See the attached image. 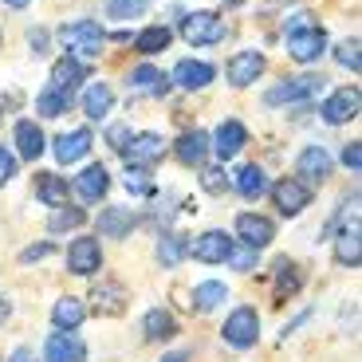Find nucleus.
<instances>
[{
  "label": "nucleus",
  "instance_id": "1",
  "mask_svg": "<svg viewBox=\"0 0 362 362\" xmlns=\"http://www.w3.org/2000/svg\"><path fill=\"white\" fill-rule=\"evenodd\" d=\"M284 44H288V55L296 64H315L327 52V32L311 20V12H296L284 24Z\"/></svg>",
  "mask_w": 362,
  "mask_h": 362
},
{
  "label": "nucleus",
  "instance_id": "2",
  "mask_svg": "<svg viewBox=\"0 0 362 362\" xmlns=\"http://www.w3.org/2000/svg\"><path fill=\"white\" fill-rule=\"evenodd\" d=\"M59 44L67 47L71 59H99L103 44H107V32H103L99 20H71V24L59 28Z\"/></svg>",
  "mask_w": 362,
  "mask_h": 362
},
{
  "label": "nucleus",
  "instance_id": "3",
  "mask_svg": "<svg viewBox=\"0 0 362 362\" xmlns=\"http://www.w3.org/2000/svg\"><path fill=\"white\" fill-rule=\"evenodd\" d=\"M221 339H225L228 346H236V351L256 346V339H260V315H256V308L240 303V308L228 311L225 327H221Z\"/></svg>",
  "mask_w": 362,
  "mask_h": 362
},
{
  "label": "nucleus",
  "instance_id": "4",
  "mask_svg": "<svg viewBox=\"0 0 362 362\" xmlns=\"http://www.w3.org/2000/svg\"><path fill=\"white\" fill-rule=\"evenodd\" d=\"M181 36L193 47L221 44V40H225V20H221L217 12H189V16L181 20Z\"/></svg>",
  "mask_w": 362,
  "mask_h": 362
},
{
  "label": "nucleus",
  "instance_id": "5",
  "mask_svg": "<svg viewBox=\"0 0 362 362\" xmlns=\"http://www.w3.org/2000/svg\"><path fill=\"white\" fill-rule=\"evenodd\" d=\"M323 90V75H299V79H284L280 87H272L268 95H264V103L268 107H284V103H311Z\"/></svg>",
  "mask_w": 362,
  "mask_h": 362
},
{
  "label": "nucleus",
  "instance_id": "6",
  "mask_svg": "<svg viewBox=\"0 0 362 362\" xmlns=\"http://www.w3.org/2000/svg\"><path fill=\"white\" fill-rule=\"evenodd\" d=\"M268 189H272V201H276V209H280L284 217H296V213H303L311 205V185L299 177H284L276 185H268Z\"/></svg>",
  "mask_w": 362,
  "mask_h": 362
},
{
  "label": "nucleus",
  "instance_id": "7",
  "mask_svg": "<svg viewBox=\"0 0 362 362\" xmlns=\"http://www.w3.org/2000/svg\"><path fill=\"white\" fill-rule=\"evenodd\" d=\"M358 107H362L358 87H339L335 95L319 107V115H323V122H331V127H343V122L358 118Z\"/></svg>",
  "mask_w": 362,
  "mask_h": 362
},
{
  "label": "nucleus",
  "instance_id": "8",
  "mask_svg": "<svg viewBox=\"0 0 362 362\" xmlns=\"http://www.w3.org/2000/svg\"><path fill=\"white\" fill-rule=\"evenodd\" d=\"M44 362H87V343L75 331H52L44 343Z\"/></svg>",
  "mask_w": 362,
  "mask_h": 362
},
{
  "label": "nucleus",
  "instance_id": "9",
  "mask_svg": "<svg viewBox=\"0 0 362 362\" xmlns=\"http://www.w3.org/2000/svg\"><path fill=\"white\" fill-rule=\"evenodd\" d=\"M228 252H233V236H225L221 228H209L197 240H189V256L201 264H225Z\"/></svg>",
  "mask_w": 362,
  "mask_h": 362
},
{
  "label": "nucleus",
  "instance_id": "10",
  "mask_svg": "<svg viewBox=\"0 0 362 362\" xmlns=\"http://www.w3.org/2000/svg\"><path fill=\"white\" fill-rule=\"evenodd\" d=\"M67 268L75 276H90V272L103 268V248L95 236H75L71 245H67Z\"/></svg>",
  "mask_w": 362,
  "mask_h": 362
},
{
  "label": "nucleus",
  "instance_id": "11",
  "mask_svg": "<svg viewBox=\"0 0 362 362\" xmlns=\"http://www.w3.org/2000/svg\"><path fill=\"white\" fill-rule=\"evenodd\" d=\"M162 154H165L162 134H138V138H130L127 150H122L127 165H138V170H150L154 162H162Z\"/></svg>",
  "mask_w": 362,
  "mask_h": 362
},
{
  "label": "nucleus",
  "instance_id": "12",
  "mask_svg": "<svg viewBox=\"0 0 362 362\" xmlns=\"http://www.w3.org/2000/svg\"><path fill=\"white\" fill-rule=\"evenodd\" d=\"M236 233H240V240H245L248 248H256V252L276 240V225H272L268 217H260V213H240V217H236Z\"/></svg>",
  "mask_w": 362,
  "mask_h": 362
},
{
  "label": "nucleus",
  "instance_id": "13",
  "mask_svg": "<svg viewBox=\"0 0 362 362\" xmlns=\"http://www.w3.org/2000/svg\"><path fill=\"white\" fill-rule=\"evenodd\" d=\"M245 142H248V130H245V122H236V118H228V122H221L217 127V134H213V150H217V158L221 162H233L240 150H245Z\"/></svg>",
  "mask_w": 362,
  "mask_h": 362
},
{
  "label": "nucleus",
  "instance_id": "14",
  "mask_svg": "<svg viewBox=\"0 0 362 362\" xmlns=\"http://www.w3.org/2000/svg\"><path fill=\"white\" fill-rule=\"evenodd\" d=\"M264 75V55L260 52H236L228 59V83L233 87H248Z\"/></svg>",
  "mask_w": 362,
  "mask_h": 362
},
{
  "label": "nucleus",
  "instance_id": "15",
  "mask_svg": "<svg viewBox=\"0 0 362 362\" xmlns=\"http://www.w3.org/2000/svg\"><path fill=\"white\" fill-rule=\"evenodd\" d=\"M90 308H95V315H103V319H115V315H122L127 311V288L122 284H99V288L90 291Z\"/></svg>",
  "mask_w": 362,
  "mask_h": 362
},
{
  "label": "nucleus",
  "instance_id": "16",
  "mask_svg": "<svg viewBox=\"0 0 362 362\" xmlns=\"http://www.w3.org/2000/svg\"><path fill=\"white\" fill-rule=\"evenodd\" d=\"M296 173H299V181H327L331 177V154L323 146H308L296 158Z\"/></svg>",
  "mask_w": 362,
  "mask_h": 362
},
{
  "label": "nucleus",
  "instance_id": "17",
  "mask_svg": "<svg viewBox=\"0 0 362 362\" xmlns=\"http://www.w3.org/2000/svg\"><path fill=\"white\" fill-rule=\"evenodd\" d=\"M213 64H201V59H181L177 67H173V75L170 79L177 83L181 90H201V87H209L213 83Z\"/></svg>",
  "mask_w": 362,
  "mask_h": 362
},
{
  "label": "nucleus",
  "instance_id": "18",
  "mask_svg": "<svg viewBox=\"0 0 362 362\" xmlns=\"http://www.w3.org/2000/svg\"><path fill=\"white\" fill-rule=\"evenodd\" d=\"M90 146H95L90 130H67V134L55 138V158L64 165H71V162H79V158L90 154Z\"/></svg>",
  "mask_w": 362,
  "mask_h": 362
},
{
  "label": "nucleus",
  "instance_id": "19",
  "mask_svg": "<svg viewBox=\"0 0 362 362\" xmlns=\"http://www.w3.org/2000/svg\"><path fill=\"white\" fill-rule=\"evenodd\" d=\"M335 260H339V268H358V260H362V228H358V221H351V225L335 236Z\"/></svg>",
  "mask_w": 362,
  "mask_h": 362
},
{
  "label": "nucleus",
  "instance_id": "20",
  "mask_svg": "<svg viewBox=\"0 0 362 362\" xmlns=\"http://www.w3.org/2000/svg\"><path fill=\"white\" fill-rule=\"evenodd\" d=\"M75 193H79L83 201H103L110 193V173L107 165H87V170L75 177Z\"/></svg>",
  "mask_w": 362,
  "mask_h": 362
},
{
  "label": "nucleus",
  "instance_id": "21",
  "mask_svg": "<svg viewBox=\"0 0 362 362\" xmlns=\"http://www.w3.org/2000/svg\"><path fill=\"white\" fill-rule=\"evenodd\" d=\"M127 87L134 90V95H165V90H170V75H162L158 67L142 64L127 75Z\"/></svg>",
  "mask_w": 362,
  "mask_h": 362
},
{
  "label": "nucleus",
  "instance_id": "22",
  "mask_svg": "<svg viewBox=\"0 0 362 362\" xmlns=\"http://www.w3.org/2000/svg\"><path fill=\"white\" fill-rule=\"evenodd\" d=\"M173 154H177L181 165H201L209 158V134L205 130H185L173 146Z\"/></svg>",
  "mask_w": 362,
  "mask_h": 362
},
{
  "label": "nucleus",
  "instance_id": "23",
  "mask_svg": "<svg viewBox=\"0 0 362 362\" xmlns=\"http://www.w3.org/2000/svg\"><path fill=\"white\" fill-rule=\"evenodd\" d=\"M87 79V64L83 59H71V55H64L59 64L52 67V87L67 90V95H75V87Z\"/></svg>",
  "mask_w": 362,
  "mask_h": 362
},
{
  "label": "nucleus",
  "instance_id": "24",
  "mask_svg": "<svg viewBox=\"0 0 362 362\" xmlns=\"http://www.w3.org/2000/svg\"><path fill=\"white\" fill-rule=\"evenodd\" d=\"M44 130L32 122V118H20L16 122V150H20V158H28V162H36L40 154H44Z\"/></svg>",
  "mask_w": 362,
  "mask_h": 362
},
{
  "label": "nucleus",
  "instance_id": "25",
  "mask_svg": "<svg viewBox=\"0 0 362 362\" xmlns=\"http://www.w3.org/2000/svg\"><path fill=\"white\" fill-rule=\"evenodd\" d=\"M83 319H87V308H83V299H75V296H64V299L52 308L55 331H79Z\"/></svg>",
  "mask_w": 362,
  "mask_h": 362
},
{
  "label": "nucleus",
  "instance_id": "26",
  "mask_svg": "<svg viewBox=\"0 0 362 362\" xmlns=\"http://www.w3.org/2000/svg\"><path fill=\"white\" fill-rule=\"evenodd\" d=\"M134 225H138V217L130 213V209H122V205H110V209L99 213V233L103 236H130Z\"/></svg>",
  "mask_w": 362,
  "mask_h": 362
},
{
  "label": "nucleus",
  "instance_id": "27",
  "mask_svg": "<svg viewBox=\"0 0 362 362\" xmlns=\"http://www.w3.org/2000/svg\"><path fill=\"white\" fill-rule=\"evenodd\" d=\"M110 107H115V90L107 87V83H90L87 90H83V110H87V118H107Z\"/></svg>",
  "mask_w": 362,
  "mask_h": 362
},
{
  "label": "nucleus",
  "instance_id": "28",
  "mask_svg": "<svg viewBox=\"0 0 362 362\" xmlns=\"http://www.w3.org/2000/svg\"><path fill=\"white\" fill-rule=\"evenodd\" d=\"M185 256H189V240L181 233H162V240H158V264L162 268H177Z\"/></svg>",
  "mask_w": 362,
  "mask_h": 362
},
{
  "label": "nucleus",
  "instance_id": "29",
  "mask_svg": "<svg viewBox=\"0 0 362 362\" xmlns=\"http://www.w3.org/2000/svg\"><path fill=\"white\" fill-rule=\"evenodd\" d=\"M170 40H173V32L165 24H150V28H142V32L134 36V52L158 55V52H165V47H170Z\"/></svg>",
  "mask_w": 362,
  "mask_h": 362
},
{
  "label": "nucleus",
  "instance_id": "30",
  "mask_svg": "<svg viewBox=\"0 0 362 362\" xmlns=\"http://www.w3.org/2000/svg\"><path fill=\"white\" fill-rule=\"evenodd\" d=\"M228 299V288L221 280H205V284H197L193 288V296H189V303H193V311H213V308H221Z\"/></svg>",
  "mask_w": 362,
  "mask_h": 362
},
{
  "label": "nucleus",
  "instance_id": "31",
  "mask_svg": "<svg viewBox=\"0 0 362 362\" xmlns=\"http://www.w3.org/2000/svg\"><path fill=\"white\" fill-rule=\"evenodd\" d=\"M142 331H146V339H173L177 335V319H173V311L154 308V311H146Z\"/></svg>",
  "mask_w": 362,
  "mask_h": 362
},
{
  "label": "nucleus",
  "instance_id": "32",
  "mask_svg": "<svg viewBox=\"0 0 362 362\" xmlns=\"http://www.w3.org/2000/svg\"><path fill=\"white\" fill-rule=\"evenodd\" d=\"M236 189H240V197L260 201L268 193V177H264L260 165H245V170H236Z\"/></svg>",
  "mask_w": 362,
  "mask_h": 362
},
{
  "label": "nucleus",
  "instance_id": "33",
  "mask_svg": "<svg viewBox=\"0 0 362 362\" xmlns=\"http://www.w3.org/2000/svg\"><path fill=\"white\" fill-rule=\"evenodd\" d=\"M36 193H40V201L52 205V209L67 205V181L59 177V173H40V177H36Z\"/></svg>",
  "mask_w": 362,
  "mask_h": 362
},
{
  "label": "nucleus",
  "instance_id": "34",
  "mask_svg": "<svg viewBox=\"0 0 362 362\" xmlns=\"http://www.w3.org/2000/svg\"><path fill=\"white\" fill-rule=\"evenodd\" d=\"M299 288H303V272H299V264L280 260L276 264V299H291Z\"/></svg>",
  "mask_w": 362,
  "mask_h": 362
},
{
  "label": "nucleus",
  "instance_id": "35",
  "mask_svg": "<svg viewBox=\"0 0 362 362\" xmlns=\"http://www.w3.org/2000/svg\"><path fill=\"white\" fill-rule=\"evenodd\" d=\"M67 107H71V95H67V90H59V87H52V83L40 90V99H36V110L44 118H59Z\"/></svg>",
  "mask_w": 362,
  "mask_h": 362
},
{
  "label": "nucleus",
  "instance_id": "36",
  "mask_svg": "<svg viewBox=\"0 0 362 362\" xmlns=\"http://www.w3.org/2000/svg\"><path fill=\"white\" fill-rule=\"evenodd\" d=\"M83 221H87V213H83L79 205H59V209H52L47 228H52V233H67V228H79Z\"/></svg>",
  "mask_w": 362,
  "mask_h": 362
},
{
  "label": "nucleus",
  "instance_id": "37",
  "mask_svg": "<svg viewBox=\"0 0 362 362\" xmlns=\"http://www.w3.org/2000/svg\"><path fill=\"white\" fill-rule=\"evenodd\" d=\"M201 189L213 193V197L228 193V173H225V165H209V170H201Z\"/></svg>",
  "mask_w": 362,
  "mask_h": 362
},
{
  "label": "nucleus",
  "instance_id": "38",
  "mask_svg": "<svg viewBox=\"0 0 362 362\" xmlns=\"http://www.w3.org/2000/svg\"><path fill=\"white\" fill-rule=\"evenodd\" d=\"M150 0H107V12L115 20H130V16H142Z\"/></svg>",
  "mask_w": 362,
  "mask_h": 362
},
{
  "label": "nucleus",
  "instance_id": "39",
  "mask_svg": "<svg viewBox=\"0 0 362 362\" xmlns=\"http://www.w3.org/2000/svg\"><path fill=\"white\" fill-rule=\"evenodd\" d=\"M127 189L134 193V197H150V193H154V181L146 177V170H138V165H127Z\"/></svg>",
  "mask_w": 362,
  "mask_h": 362
},
{
  "label": "nucleus",
  "instance_id": "40",
  "mask_svg": "<svg viewBox=\"0 0 362 362\" xmlns=\"http://www.w3.org/2000/svg\"><path fill=\"white\" fill-rule=\"evenodd\" d=\"M335 59L343 67H351V71H358L362 67V55H358V40H343V44L335 47Z\"/></svg>",
  "mask_w": 362,
  "mask_h": 362
},
{
  "label": "nucleus",
  "instance_id": "41",
  "mask_svg": "<svg viewBox=\"0 0 362 362\" xmlns=\"http://www.w3.org/2000/svg\"><path fill=\"white\" fill-rule=\"evenodd\" d=\"M256 260H260V252H256V248H248V245H245V248H233V252H228V264H233L236 272H248Z\"/></svg>",
  "mask_w": 362,
  "mask_h": 362
},
{
  "label": "nucleus",
  "instance_id": "42",
  "mask_svg": "<svg viewBox=\"0 0 362 362\" xmlns=\"http://www.w3.org/2000/svg\"><path fill=\"white\" fill-rule=\"evenodd\" d=\"M12 177H16V154H8V150L0 146V189H4Z\"/></svg>",
  "mask_w": 362,
  "mask_h": 362
},
{
  "label": "nucleus",
  "instance_id": "43",
  "mask_svg": "<svg viewBox=\"0 0 362 362\" xmlns=\"http://www.w3.org/2000/svg\"><path fill=\"white\" fill-rule=\"evenodd\" d=\"M130 138H134V134H130V127H122V122L107 130V142H110V150H118V154L127 150V142H130Z\"/></svg>",
  "mask_w": 362,
  "mask_h": 362
},
{
  "label": "nucleus",
  "instance_id": "44",
  "mask_svg": "<svg viewBox=\"0 0 362 362\" xmlns=\"http://www.w3.org/2000/svg\"><path fill=\"white\" fill-rule=\"evenodd\" d=\"M44 256H52V245H32V248L20 252V264H36V260H44Z\"/></svg>",
  "mask_w": 362,
  "mask_h": 362
},
{
  "label": "nucleus",
  "instance_id": "45",
  "mask_svg": "<svg viewBox=\"0 0 362 362\" xmlns=\"http://www.w3.org/2000/svg\"><path fill=\"white\" fill-rule=\"evenodd\" d=\"M343 162H346V170H351V173L362 170V150H358V142H351V146L343 150Z\"/></svg>",
  "mask_w": 362,
  "mask_h": 362
},
{
  "label": "nucleus",
  "instance_id": "46",
  "mask_svg": "<svg viewBox=\"0 0 362 362\" xmlns=\"http://www.w3.org/2000/svg\"><path fill=\"white\" fill-rule=\"evenodd\" d=\"M28 44H32V52H36V55H44L47 52V32H44V28H32V32H28Z\"/></svg>",
  "mask_w": 362,
  "mask_h": 362
},
{
  "label": "nucleus",
  "instance_id": "47",
  "mask_svg": "<svg viewBox=\"0 0 362 362\" xmlns=\"http://www.w3.org/2000/svg\"><path fill=\"white\" fill-rule=\"evenodd\" d=\"M162 362H189V354H185V351H173V354H165Z\"/></svg>",
  "mask_w": 362,
  "mask_h": 362
},
{
  "label": "nucleus",
  "instance_id": "48",
  "mask_svg": "<svg viewBox=\"0 0 362 362\" xmlns=\"http://www.w3.org/2000/svg\"><path fill=\"white\" fill-rule=\"evenodd\" d=\"M8 315H12V303H8V299H0V323H4Z\"/></svg>",
  "mask_w": 362,
  "mask_h": 362
},
{
  "label": "nucleus",
  "instance_id": "49",
  "mask_svg": "<svg viewBox=\"0 0 362 362\" xmlns=\"http://www.w3.org/2000/svg\"><path fill=\"white\" fill-rule=\"evenodd\" d=\"M12 362H32V351H24V346H20V351L12 354Z\"/></svg>",
  "mask_w": 362,
  "mask_h": 362
},
{
  "label": "nucleus",
  "instance_id": "50",
  "mask_svg": "<svg viewBox=\"0 0 362 362\" xmlns=\"http://www.w3.org/2000/svg\"><path fill=\"white\" fill-rule=\"evenodd\" d=\"M4 4H8V8H24L28 0H4Z\"/></svg>",
  "mask_w": 362,
  "mask_h": 362
},
{
  "label": "nucleus",
  "instance_id": "51",
  "mask_svg": "<svg viewBox=\"0 0 362 362\" xmlns=\"http://www.w3.org/2000/svg\"><path fill=\"white\" fill-rule=\"evenodd\" d=\"M221 4H240V0H221Z\"/></svg>",
  "mask_w": 362,
  "mask_h": 362
}]
</instances>
